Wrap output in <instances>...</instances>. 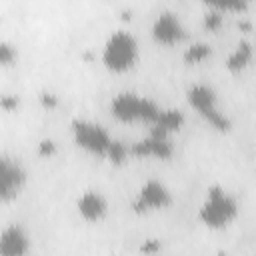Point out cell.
I'll list each match as a JSON object with an SVG mask.
<instances>
[{"mask_svg": "<svg viewBox=\"0 0 256 256\" xmlns=\"http://www.w3.org/2000/svg\"><path fill=\"white\" fill-rule=\"evenodd\" d=\"M238 216V204L222 186H210L206 200L198 210V218L208 228H224Z\"/></svg>", "mask_w": 256, "mask_h": 256, "instance_id": "obj_1", "label": "cell"}, {"mask_svg": "<svg viewBox=\"0 0 256 256\" xmlns=\"http://www.w3.org/2000/svg\"><path fill=\"white\" fill-rule=\"evenodd\" d=\"M110 112L120 122H138L140 120V122L154 124L160 114V106L154 100L138 96L134 92H120L112 98Z\"/></svg>", "mask_w": 256, "mask_h": 256, "instance_id": "obj_2", "label": "cell"}, {"mask_svg": "<svg viewBox=\"0 0 256 256\" xmlns=\"http://www.w3.org/2000/svg\"><path fill=\"white\" fill-rule=\"evenodd\" d=\"M136 58H138V42L130 32L116 30L108 36L102 50V62L108 70L124 72L134 66Z\"/></svg>", "mask_w": 256, "mask_h": 256, "instance_id": "obj_3", "label": "cell"}, {"mask_svg": "<svg viewBox=\"0 0 256 256\" xmlns=\"http://www.w3.org/2000/svg\"><path fill=\"white\" fill-rule=\"evenodd\" d=\"M186 98H188V104L202 116L206 118L216 130L220 132H228L232 128V122L230 118L218 110V100H216V92L212 86L208 84H192L186 92Z\"/></svg>", "mask_w": 256, "mask_h": 256, "instance_id": "obj_4", "label": "cell"}, {"mask_svg": "<svg viewBox=\"0 0 256 256\" xmlns=\"http://www.w3.org/2000/svg\"><path fill=\"white\" fill-rule=\"evenodd\" d=\"M70 128H72L74 142L80 148H84L90 154L106 158V152H108V148L112 144V138L106 132V128H102L100 124H94L90 120H82V118H74Z\"/></svg>", "mask_w": 256, "mask_h": 256, "instance_id": "obj_5", "label": "cell"}, {"mask_svg": "<svg viewBox=\"0 0 256 256\" xmlns=\"http://www.w3.org/2000/svg\"><path fill=\"white\" fill-rule=\"evenodd\" d=\"M172 202V194L170 190L160 182V180H146L142 184V188L138 190L136 198L132 200V210L136 214H146L152 210H162L166 206H170Z\"/></svg>", "mask_w": 256, "mask_h": 256, "instance_id": "obj_6", "label": "cell"}, {"mask_svg": "<svg viewBox=\"0 0 256 256\" xmlns=\"http://www.w3.org/2000/svg\"><path fill=\"white\" fill-rule=\"evenodd\" d=\"M150 34H152L154 42H158L162 46H172L186 38V28L182 26L180 18L174 12H162L154 18Z\"/></svg>", "mask_w": 256, "mask_h": 256, "instance_id": "obj_7", "label": "cell"}, {"mask_svg": "<svg viewBox=\"0 0 256 256\" xmlns=\"http://www.w3.org/2000/svg\"><path fill=\"white\" fill-rule=\"evenodd\" d=\"M26 182V172L18 162H12L8 156H2L0 160V198L2 202L12 200L18 190Z\"/></svg>", "mask_w": 256, "mask_h": 256, "instance_id": "obj_8", "label": "cell"}, {"mask_svg": "<svg viewBox=\"0 0 256 256\" xmlns=\"http://www.w3.org/2000/svg\"><path fill=\"white\" fill-rule=\"evenodd\" d=\"M130 154L138 158H158V160H168L174 154V146L168 136H158L152 134L144 140H138L130 146Z\"/></svg>", "mask_w": 256, "mask_h": 256, "instance_id": "obj_9", "label": "cell"}, {"mask_svg": "<svg viewBox=\"0 0 256 256\" xmlns=\"http://www.w3.org/2000/svg\"><path fill=\"white\" fill-rule=\"evenodd\" d=\"M76 208H78V214L86 222H100L108 212V202L100 192L86 190V192L80 194V198L76 202Z\"/></svg>", "mask_w": 256, "mask_h": 256, "instance_id": "obj_10", "label": "cell"}, {"mask_svg": "<svg viewBox=\"0 0 256 256\" xmlns=\"http://www.w3.org/2000/svg\"><path fill=\"white\" fill-rule=\"evenodd\" d=\"M30 248V240L22 226L12 224L2 230L0 236V254L2 256H24Z\"/></svg>", "mask_w": 256, "mask_h": 256, "instance_id": "obj_11", "label": "cell"}, {"mask_svg": "<svg viewBox=\"0 0 256 256\" xmlns=\"http://www.w3.org/2000/svg\"><path fill=\"white\" fill-rule=\"evenodd\" d=\"M184 124V114L176 108H160V114L154 124H150V132L158 136H168L170 132H178Z\"/></svg>", "mask_w": 256, "mask_h": 256, "instance_id": "obj_12", "label": "cell"}, {"mask_svg": "<svg viewBox=\"0 0 256 256\" xmlns=\"http://www.w3.org/2000/svg\"><path fill=\"white\" fill-rule=\"evenodd\" d=\"M252 54H254V50H252V44H250L248 40L238 42L236 48H234V50L230 52V56L226 58V68H228L230 72H240V70H244V68L250 64Z\"/></svg>", "mask_w": 256, "mask_h": 256, "instance_id": "obj_13", "label": "cell"}, {"mask_svg": "<svg viewBox=\"0 0 256 256\" xmlns=\"http://www.w3.org/2000/svg\"><path fill=\"white\" fill-rule=\"evenodd\" d=\"M210 54H212V48H210L206 42H192V44L184 50L182 58H184L186 64H198V62H204Z\"/></svg>", "mask_w": 256, "mask_h": 256, "instance_id": "obj_14", "label": "cell"}, {"mask_svg": "<svg viewBox=\"0 0 256 256\" xmlns=\"http://www.w3.org/2000/svg\"><path fill=\"white\" fill-rule=\"evenodd\" d=\"M202 2L222 12H244L252 0H202Z\"/></svg>", "mask_w": 256, "mask_h": 256, "instance_id": "obj_15", "label": "cell"}, {"mask_svg": "<svg viewBox=\"0 0 256 256\" xmlns=\"http://www.w3.org/2000/svg\"><path fill=\"white\" fill-rule=\"evenodd\" d=\"M128 154H130V148H128L124 142L112 140V144H110V148H108V152H106V158H108L112 164H122Z\"/></svg>", "mask_w": 256, "mask_h": 256, "instance_id": "obj_16", "label": "cell"}, {"mask_svg": "<svg viewBox=\"0 0 256 256\" xmlns=\"http://www.w3.org/2000/svg\"><path fill=\"white\" fill-rule=\"evenodd\" d=\"M222 22H224V12L222 10L212 8V10H208L204 14V28L210 30V32H216L222 26Z\"/></svg>", "mask_w": 256, "mask_h": 256, "instance_id": "obj_17", "label": "cell"}, {"mask_svg": "<svg viewBox=\"0 0 256 256\" xmlns=\"http://www.w3.org/2000/svg\"><path fill=\"white\" fill-rule=\"evenodd\" d=\"M16 60V48L10 42H0V62L2 66H10Z\"/></svg>", "mask_w": 256, "mask_h": 256, "instance_id": "obj_18", "label": "cell"}, {"mask_svg": "<svg viewBox=\"0 0 256 256\" xmlns=\"http://www.w3.org/2000/svg\"><path fill=\"white\" fill-rule=\"evenodd\" d=\"M38 100H40V104H42L44 108H54V106H58V96H56L54 92H48V90L40 92Z\"/></svg>", "mask_w": 256, "mask_h": 256, "instance_id": "obj_19", "label": "cell"}, {"mask_svg": "<svg viewBox=\"0 0 256 256\" xmlns=\"http://www.w3.org/2000/svg\"><path fill=\"white\" fill-rule=\"evenodd\" d=\"M54 152H56V144H54L50 138L40 140V144H38V154H40V156H52Z\"/></svg>", "mask_w": 256, "mask_h": 256, "instance_id": "obj_20", "label": "cell"}, {"mask_svg": "<svg viewBox=\"0 0 256 256\" xmlns=\"http://www.w3.org/2000/svg\"><path fill=\"white\" fill-rule=\"evenodd\" d=\"M18 96H12V94H4L2 98H0V106L4 108V110H16V106H18Z\"/></svg>", "mask_w": 256, "mask_h": 256, "instance_id": "obj_21", "label": "cell"}, {"mask_svg": "<svg viewBox=\"0 0 256 256\" xmlns=\"http://www.w3.org/2000/svg\"><path fill=\"white\" fill-rule=\"evenodd\" d=\"M140 250L142 252H156V250H160V242L158 240H148L146 244H142Z\"/></svg>", "mask_w": 256, "mask_h": 256, "instance_id": "obj_22", "label": "cell"}, {"mask_svg": "<svg viewBox=\"0 0 256 256\" xmlns=\"http://www.w3.org/2000/svg\"><path fill=\"white\" fill-rule=\"evenodd\" d=\"M238 28L244 30V32H248V30L252 28V24H250V22H238Z\"/></svg>", "mask_w": 256, "mask_h": 256, "instance_id": "obj_23", "label": "cell"}]
</instances>
